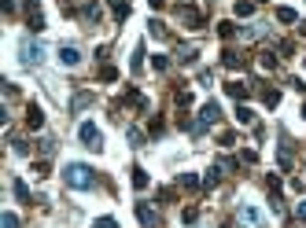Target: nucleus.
<instances>
[{"label": "nucleus", "instance_id": "nucleus-1", "mask_svg": "<svg viewBox=\"0 0 306 228\" xmlns=\"http://www.w3.org/2000/svg\"><path fill=\"white\" fill-rule=\"evenodd\" d=\"M63 180H67V188H78V192H89L92 184H96V169L81 166V162H70L63 169Z\"/></svg>", "mask_w": 306, "mask_h": 228}, {"label": "nucleus", "instance_id": "nucleus-2", "mask_svg": "<svg viewBox=\"0 0 306 228\" xmlns=\"http://www.w3.org/2000/svg\"><path fill=\"white\" fill-rule=\"evenodd\" d=\"M18 55H22V66H41L44 63V44L41 41H22Z\"/></svg>", "mask_w": 306, "mask_h": 228}, {"label": "nucleus", "instance_id": "nucleus-3", "mask_svg": "<svg viewBox=\"0 0 306 228\" xmlns=\"http://www.w3.org/2000/svg\"><path fill=\"white\" fill-rule=\"evenodd\" d=\"M236 221L244 228H266V214L258 210V206H240L236 210Z\"/></svg>", "mask_w": 306, "mask_h": 228}, {"label": "nucleus", "instance_id": "nucleus-4", "mask_svg": "<svg viewBox=\"0 0 306 228\" xmlns=\"http://www.w3.org/2000/svg\"><path fill=\"white\" fill-rule=\"evenodd\" d=\"M177 15H181V22L188 26V30H203V26H207L203 11H199V7H192V4H181V7H177Z\"/></svg>", "mask_w": 306, "mask_h": 228}, {"label": "nucleus", "instance_id": "nucleus-5", "mask_svg": "<svg viewBox=\"0 0 306 228\" xmlns=\"http://www.w3.org/2000/svg\"><path fill=\"white\" fill-rule=\"evenodd\" d=\"M78 136H81V144H85L89 151H104V136H100V129L92 125V121H85V125L78 129Z\"/></svg>", "mask_w": 306, "mask_h": 228}, {"label": "nucleus", "instance_id": "nucleus-6", "mask_svg": "<svg viewBox=\"0 0 306 228\" xmlns=\"http://www.w3.org/2000/svg\"><path fill=\"white\" fill-rule=\"evenodd\" d=\"M199 121H203V125H214V121H221V107H218L214 100H207V103L199 107Z\"/></svg>", "mask_w": 306, "mask_h": 228}, {"label": "nucleus", "instance_id": "nucleus-7", "mask_svg": "<svg viewBox=\"0 0 306 228\" xmlns=\"http://www.w3.org/2000/svg\"><path fill=\"white\" fill-rule=\"evenodd\" d=\"M137 221H141L144 228H159V214H155L148 203H137Z\"/></svg>", "mask_w": 306, "mask_h": 228}, {"label": "nucleus", "instance_id": "nucleus-8", "mask_svg": "<svg viewBox=\"0 0 306 228\" xmlns=\"http://www.w3.org/2000/svg\"><path fill=\"white\" fill-rule=\"evenodd\" d=\"M41 125H44V111L37 103H30L26 107V129H41Z\"/></svg>", "mask_w": 306, "mask_h": 228}, {"label": "nucleus", "instance_id": "nucleus-9", "mask_svg": "<svg viewBox=\"0 0 306 228\" xmlns=\"http://www.w3.org/2000/svg\"><path fill=\"white\" fill-rule=\"evenodd\" d=\"M122 103H129V107H137V111H148V100H144L137 89H126V96L118 100V107H122Z\"/></svg>", "mask_w": 306, "mask_h": 228}, {"label": "nucleus", "instance_id": "nucleus-10", "mask_svg": "<svg viewBox=\"0 0 306 228\" xmlns=\"http://www.w3.org/2000/svg\"><path fill=\"white\" fill-rule=\"evenodd\" d=\"M59 63L63 66H78L81 63V52L74 48V44H63V48H59Z\"/></svg>", "mask_w": 306, "mask_h": 228}, {"label": "nucleus", "instance_id": "nucleus-11", "mask_svg": "<svg viewBox=\"0 0 306 228\" xmlns=\"http://www.w3.org/2000/svg\"><path fill=\"white\" fill-rule=\"evenodd\" d=\"M225 92H229L233 100H247V96H251V85H244V81H229V85H225Z\"/></svg>", "mask_w": 306, "mask_h": 228}, {"label": "nucleus", "instance_id": "nucleus-12", "mask_svg": "<svg viewBox=\"0 0 306 228\" xmlns=\"http://www.w3.org/2000/svg\"><path fill=\"white\" fill-rule=\"evenodd\" d=\"M221 63H225L229 70H244V55L233 52V48H225V52H221Z\"/></svg>", "mask_w": 306, "mask_h": 228}, {"label": "nucleus", "instance_id": "nucleus-13", "mask_svg": "<svg viewBox=\"0 0 306 228\" xmlns=\"http://www.w3.org/2000/svg\"><path fill=\"white\" fill-rule=\"evenodd\" d=\"M100 4H92V0H81V18H85V22H100Z\"/></svg>", "mask_w": 306, "mask_h": 228}, {"label": "nucleus", "instance_id": "nucleus-14", "mask_svg": "<svg viewBox=\"0 0 306 228\" xmlns=\"http://www.w3.org/2000/svg\"><path fill=\"white\" fill-rule=\"evenodd\" d=\"M196 55H199V48H196V44H181V48H177V63H184V66H188V63H196Z\"/></svg>", "mask_w": 306, "mask_h": 228}, {"label": "nucleus", "instance_id": "nucleus-15", "mask_svg": "<svg viewBox=\"0 0 306 228\" xmlns=\"http://www.w3.org/2000/svg\"><path fill=\"white\" fill-rule=\"evenodd\" d=\"M148 33H152L155 41H166V37H170V30H166V22H159V18H152V22H148Z\"/></svg>", "mask_w": 306, "mask_h": 228}, {"label": "nucleus", "instance_id": "nucleus-16", "mask_svg": "<svg viewBox=\"0 0 306 228\" xmlns=\"http://www.w3.org/2000/svg\"><path fill=\"white\" fill-rule=\"evenodd\" d=\"M233 11H236V18H251L255 15V0H236Z\"/></svg>", "mask_w": 306, "mask_h": 228}, {"label": "nucleus", "instance_id": "nucleus-17", "mask_svg": "<svg viewBox=\"0 0 306 228\" xmlns=\"http://www.w3.org/2000/svg\"><path fill=\"white\" fill-rule=\"evenodd\" d=\"M236 121H240V125H255V111L240 103V107H236Z\"/></svg>", "mask_w": 306, "mask_h": 228}, {"label": "nucleus", "instance_id": "nucleus-18", "mask_svg": "<svg viewBox=\"0 0 306 228\" xmlns=\"http://www.w3.org/2000/svg\"><path fill=\"white\" fill-rule=\"evenodd\" d=\"M177 184L184 188V192H196V188H199V177H196V173H181Z\"/></svg>", "mask_w": 306, "mask_h": 228}, {"label": "nucleus", "instance_id": "nucleus-19", "mask_svg": "<svg viewBox=\"0 0 306 228\" xmlns=\"http://www.w3.org/2000/svg\"><path fill=\"white\" fill-rule=\"evenodd\" d=\"M89 103H92V92H78V96L70 100V111H85Z\"/></svg>", "mask_w": 306, "mask_h": 228}, {"label": "nucleus", "instance_id": "nucleus-20", "mask_svg": "<svg viewBox=\"0 0 306 228\" xmlns=\"http://www.w3.org/2000/svg\"><path fill=\"white\" fill-rule=\"evenodd\" d=\"M129 70H133V74H141V70H144V44H137V52H133V63H129Z\"/></svg>", "mask_w": 306, "mask_h": 228}, {"label": "nucleus", "instance_id": "nucleus-21", "mask_svg": "<svg viewBox=\"0 0 306 228\" xmlns=\"http://www.w3.org/2000/svg\"><path fill=\"white\" fill-rule=\"evenodd\" d=\"M133 188H137V192H144V188H148V173H144L141 166H133Z\"/></svg>", "mask_w": 306, "mask_h": 228}, {"label": "nucleus", "instance_id": "nucleus-22", "mask_svg": "<svg viewBox=\"0 0 306 228\" xmlns=\"http://www.w3.org/2000/svg\"><path fill=\"white\" fill-rule=\"evenodd\" d=\"M277 22H299L295 7H277Z\"/></svg>", "mask_w": 306, "mask_h": 228}, {"label": "nucleus", "instance_id": "nucleus-23", "mask_svg": "<svg viewBox=\"0 0 306 228\" xmlns=\"http://www.w3.org/2000/svg\"><path fill=\"white\" fill-rule=\"evenodd\" d=\"M111 11H115V18H129V4L126 0H111Z\"/></svg>", "mask_w": 306, "mask_h": 228}, {"label": "nucleus", "instance_id": "nucleus-24", "mask_svg": "<svg viewBox=\"0 0 306 228\" xmlns=\"http://www.w3.org/2000/svg\"><path fill=\"white\" fill-rule=\"evenodd\" d=\"M262 103H266V107H277V103H281V92H277V89H262Z\"/></svg>", "mask_w": 306, "mask_h": 228}, {"label": "nucleus", "instance_id": "nucleus-25", "mask_svg": "<svg viewBox=\"0 0 306 228\" xmlns=\"http://www.w3.org/2000/svg\"><path fill=\"white\" fill-rule=\"evenodd\" d=\"M218 180H221V166H210V169H207V180H203V188H214Z\"/></svg>", "mask_w": 306, "mask_h": 228}, {"label": "nucleus", "instance_id": "nucleus-26", "mask_svg": "<svg viewBox=\"0 0 306 228\" xmlns=\"http://www.w3.org/2000/svg\"><path fill=\"white\" fill-rule=\"evenodd\" d=\"M258 66H262V70H277V55H273V52H262Z\"/></svg>", "mask_w": 306, "mask_h": 228}, {"label": "nucleus", "instance_id": "nucleus-27", "mask_svg": "<svg viewBox=\"0 0 306 228\" xmlns=\"http://www.w3.org/2000/svg\"><path fill=\"white\" fill-rule=\"evenodd\" d=\"M0 228H18V217L11 210H4V214H0Z\"/></svg>", "mask_w": 306, "mask_h": 228}, {"label": "nucleus", "instance_id": "nucleus-28", "mask_svg": "<svg viewBox=\"0 0 306 228\" xmlns=\"http://www.w3.org/2000/svg\"><path fill=\"white\" fill-rule=\"evenodd\" d=\"M15 195H18V199H22V203H26V206H30V203H33V199H30V188H26V184H22V180H15Z\"/></svg>", "mask_w": 306, "mask_h": 228}, {"label": "nucleus", "instance_id": "nucleus-29", "mask_svg": "<svg viewBox=\"0 0 306 228\" xmlns=\"http://www.w3.org/2000/svg\"><path fill=\"white\" fill-rule=\"evenodd\" d=\"M281 169H292V147L281 144Z\"/></svg>", "mask_w": 306, "mask_h": 228}, {"label": "nucleus", "instance_id": "nucleus-30", "mask_svg": "<svg viewBox=\"0 0 306 228\" xmlns=\"http://www.w3.org/2000/svg\"><path fill=\"white\" fill-rule=\"evenodd\" d=\"M126 136H129V144H133V147H144V132L141 129H129Z\"/></svg>", "mask_w": 306, "mask_h": 228}, {"label": "nucleus", "instance_id": "nucleus-31", "mask_svg": "<svg viewBox=\"0 0 306 228\" xmlns=\"http://www.w3.org/2000/svg\"><path fill=\"white\" fill-rule=\"evenodd\" d=\"M218 144H221V147H233V144H236V132H229V129L218 132Z\"/></svg>", "mask_w": 306, "mask_h": 228}, {"label": "nucleus", "instance_id": "nucleus-32", "mask_svg": "<svg viewBox=\"0 0 306 228\" xmlns=\"http://www.w3.org/2000/svg\"><path fill=\"white\" fill-rule=\"evenodd\" d=\"M100 81H118V70L115 66H100Z\"/></svg>", "mask_w": 306, "mask_h": 228}, {"label": "nucleus", "instance_id": "nucleus-33", "mask_svg": "<svg viewBox=\"0 0 306 228\" xmlns=\"http://www.w3.org/2000/svg\"><path fill=\"white\" fill-rule=\"evenodd\" d=\"M196 217H199L196 206H184V214H181V221H184V225H196Z\"/></svg>", "mask_w": 306, "mask_h": 228}, {"label": "nucleus", "instance_id": "nucleus-34", "mask_svg": "<svg viewBox=\"0 0 306 228\" xmlns=\"http://www.w3.org/2000/svg\"><path fill=\"white\" fill-rule=\"evenodd\" d=\"M26 22H30V30H33V33H41V30H44V18H41V11H37V15H30Z\"/></svg>", "mask_w": 306, "mask_h": 228}, {"label": "nucleus", "instance_id": "nucleus-35", "mask_svg": "<svg viewBox=\"0 0 306 228\" xmlns=\"http://www.w3.org/2000/svg\"><path fill=\"white\" fill-rule=\"evenodd\" d=\"M266 188H270L273 195H281V177H277V173H270V177H266Z\"/></svg>", "mask_w": 306, "mask_h": 228}, {"label": "nucleus", "instance_id": "nucleus-36", "mask_svg": "<svg viewBox=\"0 0 306 228\" xmlns=\"http://www.w3.org/2000/svg\"><path fill=\"white\" fill-rule=\"evenodd\" d=\"M152 66H155V70H170V59H166V55H155V59H152Z\"/></svg>", "mask_w": 306, "mask_h": 228}, {"label": "nucleus", "instance_id": "nucleus-37", "mask_svg": "<svg viewBox=\"0 0 306 228\" xmlns=\"http://www.w3.org/2000/svg\"><path fill=\"white\" fill-rule=\"evenodd\" d=\"M218 33H221V37H225V41H229V37L236 33V26H233V22H218Z\"/></svg>", "mask_w": 306, "mask_h": 228}, {"label": "nucleus", "instance_id": "nucleus-38", "mask_svg": "<svg viewBox=\"0 0 306 228\" xmlns=\"http://www.w3.org/2000/svg\"><path fill=\"white\" fill-rule=\"evenodd\" d=\"M92 228H118L115 217H100V221H92Z\"/></svg>", "mask_w": 306, "mask_h": 228}, {"label": "nucleus", "instance_id": "nucleus-39", "mask_svg": "<svg viewBox=\"0 0 306 228\" xmlns=\"http://www.w3.org/2000/svg\"><path fill=\"white\" fill-rule=\"evenodd\" d=\"M33 173H37V177H48L52 166H48V162H33Z\"/></svg>", "mask_w": 306, "mask_h": 228}, {"label": "nucleus", "instance_id": "nucleus-40", "mask_svg": "<svg viewBox=\"0 0 306 228\" xmlns=\"http://www.w3.org/2000/svg\"><path fill=\"white\" fill-rule=\"evenodd\" d=\"M177 107H192V92H184V89L177 92Z\"/></svg>", "mask_w": 306, "mask_h": 228}, {"label": "nucleus", "instance_id": "nucleus-41", "mask_svg": "<svg viewBox=\"0 0 306 228\" xmlns=\"http://www.w3.org/2000/svg\"><path fill=\"white\" fill-rule=\"evenodd\" d=\"M148 129H152V136H159V132L166 129V121L162 118H152V125H148Z\"/></svg>", "mask_w": 306, "mask_h": 228}, {"label": "nucleus", "instance_id": "nucleus-42", "mask_svg": "<svg viewBox=\"0 0 306 228\" xmlns=\"http://www.w3.org/2000/svg\"><path fill=\"white\" fill-rule=\"evenodd\" d=\"M41 151H44V155H52V151H55V140L44 136V140H41Z\"/></svg>", "mask_w": 306, "mask_h": 228}, {"label": "nucleus", "instance_id": "nucleus-43", "mask_svg": "<svg viewBox=\"0 0 306 228\" xmlns=\"http://www.w3.org/2000/svg\"><path fill=\"white\" fill-rule=\"evenodd\" d=\"M277 48H281V55H292V52H295V44H292V41H281Z\"/></svg>", "mask_w": 306, "mask_h": 228}, {"label": "nucleus", "instance_id": "nucleus-44", "mask_svg": "<svg viewBox=\"0 0 306 228\" xmlns=\"http://www.w3.org/2000/svg\"><path fill=\"white\" fill-rule=\"evenodd\" d=\"M295 217H299V221H306V203H299V206H295Z\"/></svg>", "mask_w": 306, "mask_h": 228}, {"label": "nucleus", "instance_id": "nucleus-45", "mask_svg": "<svg viewBox=\"0 0 306 228\" xmlns=\"http://www.w3.org/2000/svg\"><path fill=\"white\" fill-rule=\"evenodd\" d=\"M148 4H152V7H166V0H148Z\"/></svg>", "mask_w": 306, "mask_h": 228}, {"label": "nucleus", "instance_id": "nucleus-46", "mask_svg": "<svg viewBox=\"0 0 306 228\" xmlns=\"http://www.w3.org/2000/svg\"><path fill=\"white\" fill-rule=\"evenodd\" d=\"M299 33H303V37H306V22H303V26H299Z\"/></svg>", "mask_w": 306, "mask_h": 228}, {"label": "nucleus", "instance_id": "nucleus-47", "mask_svg": "<svg viewBox=\"0 0 306 228\" xmlns=\"http://www.w3.org/2000/svg\"><path fill=\"white\" fill-rule=\"evenodd\" d=\"M255 4H266V0H255Z\"/></svg>", "mask_w": 306, "mask_h": 228}, {"label": "nucleus", "instance_id": "nucleus-48", "mask_svg": "<svg viewBox=\"0 0 306 228\" xmlns=\"http://www.w3.org/2000/svg\"><path fill=\"white\" fill-rule=\"evenodd\" d=\"M303 118H306V107H303Z\"/></svg>", "mask_w": 306, "mask_h": 228}, {"label": "nucleus", "instance_id": "nucleus-49", "mask_svg": "<svg viewBox=\"0 0 306 228\" xmlns=\"http://www.w3.org/2000/svg\"><path fill=\"white\" fill-rule=\"evenodd\" d=\"M7 4H15V0H7Z\"/></svg>", "mask_w": 306, "mask_h": 228}]
</instances>
